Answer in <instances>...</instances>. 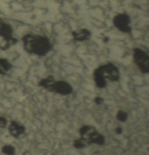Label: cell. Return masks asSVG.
Masks as SVG:
<instances>
[{"label":"cell","mask_w":149,"mask_h":155,"mask_svg":"<svg viewBox=\"0 0 149 155\" xmlns=\"http://www.w3.org/2000/svg\"><path fill=\"white\" fill-rule=\"evenodd\" d=\"M23 47L28 53L44 56L51 50V44L45 36L35 34H27L23 38Z\"/></svg>","instance_id":"1"},{"label":"cell","mask_w":149,"mask_h":155,"mask_svg":"<svg viewBox=\"0 0 149 155\" xmlns=\"http://www.w3.org/2000/svg\"><path fill=\"white\" fill-rule=\"evenodd\" d=\"M94 76L97 86L99 88H103L106 85V78H109L112 81L119 80V70L114 64L108 63L100 65L99 68H97L95 71Z\"/></svg>","instance_id":"2"},{"label":"cell","mask_w":149,"mask_h":155,"mask_svg":"<svg viewBox=\"0 0 149 155\" xmlns=\"http://www.w3.org/2000/svg\"><path fill=\"white\" fill-rule=\"evenodd\" d=\"M40 85L48 91L62 95L70 94L73 90L69 84L65 81H55L52 76L42 79L40 82Z\"/></svg>","instance_id":"3"},{"label":"cell","mask_w":149,"mask_h":155,"mask_svg":"<svg viewBox=\"0 0 149 155\" xmlns=\"http://www.w3.org/2000/svg\"><path fill=\"white\" fill-rule=\"evenodd\" d=\"M81 139L85 142V145L90 143H98L102 144L104 142L103 136L98 133L94 127L90 125H85L80 129Z\"/></svg>","instance_id":"4"},{"label":"cell","mask_w":149,"mask_h":155,"mask_svg":"<svg viewBox=\"0 0 149 155\" xmlns=\"http://www.w3.org/2000/svg\"><path fill=\"white\" fill-rule=\"evenodd\" d=\"M133 58L135 64L138 66L141 72L148 73L149 72V57L146 51L136 48L134 49Z\"/></svg>","instance_id":"5"},{"label":"cell","mask_w":149,"mask_h":155,"mask_svg":"<svg viewBox=\"0 0 149 155\" xmlns=\"http://www.w3.org/2000/svg\"><path fill=\"white\" fill-rule=\"evenodd\" d=\"M130 18L126 14H119L113 18V24L119 31L124 33L131 32V27L130 25Z\"/></svg>","instance_id":"6"},{"label":"cell","mask_w":149,"mask_h":155,"mask_svg":"<svg viewBox=\"0 0 149 155\" xmlns=\"http://www.w3.org/2000/svg\"><path fill=\"white\" fill-rule=\"evenodd\" d=\"M72 35H73L74 39L78 41L88 40L91 37L90 31L87 29H81V30L75 31L72 33Z\"/></svg>","instance_id":"7"},{"label":"cell","mask_w":149,"mask_h":155,"mask_svg":"<svg viewBox=\"0 0 149 155\" xmlns=\"http://www.w3.org/2000/svg\"><path fill=\"white\" fill-rule=\"evenodd\" d=\"M9 130H10V134L12 136H15V137H18L20 134H23L24 132L25 128H24L23 125L18 124L16 121H12L10 123Z\"/></svg>","instance_id":"8"},{"label":"cell","mask_w":149,"mask_h":155,"mask_svg":"<svg viewBox=\"0 0 149 155\" xmlns=\"http://www.w3.org/2000/svg\"><path fill=\"white\" fill-rule=\"evenodd\" d=\"M12 68V65L6 59L0 58V74H7L10 69Z\"/></svg>","instance_id":"9"},{"label":"cell","mask_w":149,"mask_h":155,"mask_svg":"<svg viewBox=\"0 0 149 155\" xmlns=\"http://www.w3.org/2000/svg\"><path fill=\"white\" fill-rule=\"evenodd\" d=\"M3 152L7 155H13L15 153V149L11 146H5L2 149Z\"/></svg>","instance_id":"10"},{"label":"cell","mask_w":149,"mask_h":155,"mask_svg":"<svg viewBox=\"0 0 149 155\" xmlns=\"http://www.w3.org/2000/svg\"><path fill=\"white\" fill-rule=\"evenodd\" d=\"M127 117V115H126V112L123 111H119L117 114V119L120 121H125Z\"/></svg>","instance_id":"11"},{"label":"cell","mask_w":149,"mask_h":155,"mask_svg":"<svg viewBox=\"0 0 149 155\" xmlns=\"http://www.w3.org/2000/svg\"><path fill=\"white\" fill-rule=\"evenodd\" d=\"M7 124L6 120L4 117H0V127H5Z\"/></svg>","instance_id":"12"},{"label":"cell","mask_w":149,"mask_h":155,"mask_svg":"<svg viewBox=\"0 0 149 155\" xmlns=\"http://www.w3.org/2000/svg\"><path fill=\"white\" fill-rule=\"evenodd\" d=\"M95 102L97 104H100V103L103 102V99H102L100 97H97L95 98Z\"/></svg>","instance_id":"13"}]
</instances>
